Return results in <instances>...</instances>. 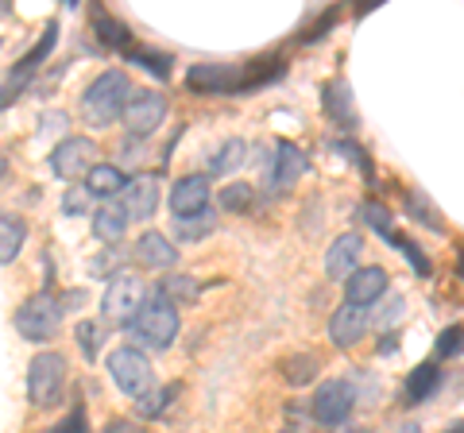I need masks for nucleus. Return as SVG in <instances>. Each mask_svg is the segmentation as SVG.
<instances>
[{
	"instance_id": "obj_1",
	"label": "nucleus",
	"mask_w": 464,
	"mask_h": 433,
	"mask_svg": "<svg viewBox=\"0 0 464 433\" xmlns=\"http://www.w3.org/2000/svg\"><path fill=\"white\" fill-rule=\"evenodd\" d=\"M182 329V317H179V306L159 291H148V298L140 302V310L132 313V322H128V333H132L136 344H143V349H155L163 352L174 344V337H179Z\"/></svg>"
},
{
	"instance_id": "obj_2",
	"label": "nucleus",
	"mask_w": 464,
	"mask_h": 433,
	"mask_svg": "<svg viewBox=\"0 0 464 433\" xmlns=\"http://www.w3.org/2000/svg\"><path fill=\"white\" fill-rule=\"evenodd\" d=\"M128 97H132V82L124 70H101V74L85 85L82 93V117L93 128H109L124 112Z\"/></svg>"
},
{
	"instance_id": "obj_3",
	"label": "nucleus",
	"mask_w": 464,
	"mask_h": 433,
	"mask_svg": "<svg viewBox=\"0 0 464 433\" xmlns=\"http://www.w3.org/2000/svg\"><path fill=\"white\" fill-rule=\"evenodd\" d=\"M66 356L63 352H39L32 364H27V399L39 410H51L63 402L66 395Z\"/></svg>"
},
{
	"instance_id": "obj_4",
	"label": "nucleus",
	"mask_w": 464,
	"mask_h": 433,
	"mask_svg": "<svg viewBox=\"0 0 464 433\" xmlns=\"http://www.w3.org/2000/svg\"><path fill=\"white\" fill-rule=\"evenodd\" d=\"M63 298H54L51 291H39L32 294L27 302H20V310H16V333L24 341H32V344H43V341H51L58 333V325H63Z\"/></svg>"
},
{
	"instance_id": "obj_5",
	"label": "nucleus",
	"mask_w": 464,
	"mask_h": 433,
	"mask_svg": "<svg viewBox=\"0 0 464 433\" xmlns=\"http://www.w3.org/2000/svg\"><path fill=\"white\" fill-rule=\"evenodd\" d=\"M143 298H148V283L140 275H132V271H112L105 298H101V313H105L109 325H128Z\"/></svg>"
},
{
	"instance_id": "obj_6",
	"label": "nucleus",
	"mask_w": 464,
	"mask_h": 433,
	"mask_svg": "<svg viewBox=\"0 0 464 433\" xmlns=\"http://www.w3.org/2000/svg\"><path fill=\"white\" fill-rule=\"evenodd\" d=\"M109 375H112V383L121 387L124 395H132V399H140L143 391H151V387H155L151 360L143 356L140 349H116V352H109Z\"/></svg>"
},
{
	"instance_id": "obj_7",
	"label": "nucleus",
	"mask_w": 464,
	"mask_h": 433,
	"mask_svg": "<svg viewBox=\"0 0 464 433\" xmlns=\"http://www.w3.org/2000/svg\"><path fill=\"white\" fill-rule=\"evenodd\" d=\"M356 407V391H353V383L348 380H325L322 387H317V395H314V422L317 426H344L348 422V414H353Z\"/></svg>"
},
{
	"instance_id": "obj_8",
	"label": "nucleus",
	"mask_w": 464,
	"mask_h": 433,
	"mask_svg": "<svg viewBox=\"0 0 464 433\" xmlns=\"http://www.w3.org/2000/svg\"><path fill=\"white\" fill-rule=\"evenodd\" d=\"M97 155L101 151H97V143L90 136H70L51 151V170L58 178L74 182V178H85L97 167Z\"/></svg>"
},
{
	"instance_id": "obj_9",
	"label": "nucleus",
	"mask_w": 464,
	"mask_h": 433,
	"mask_svg": "<svg viewBox=\"0 0 464 433\" xmlns=\"http://www.w3.org/2000/svg\"><path fill=\"white\" fill-rule=\"evenodd\" d=\"M124 128H128V136H151L159 124H163L167 117V101L163 93H155V90H132V97H128V105H124Z\"/></svg>"
},
{
	"instance_id": "obj_10",
	"label": "nucleus",
	"mask_w": 464,
	"mask_h": 433,
	"mask_svg": "<svg viewBox=\"0 0 464 433\" xmlns=\"http://www.w3.org/2000/svg\"><path fill=\"white\" fill-rule=\"evenodd\" d=\"M186 90L201 93V97H225L240 90V66H225V63H198L186 70Z\"/></svg>"
},
{
	"instance_id": "obj_11",
	"label": "nucleus",
	"mask_w": 464,
	"mask_h": 433,
	"mask_svg": "<svg viewBox=\"0 0 464 433\" xmlns=\"http://www.w3.org/2000/svg\"><path fill=\"white\" fill-rule=\"evenodd\" d=\"M116 206L124 209L128 221H148V216L155 213V206H159V178H155V175H136V178H128Z\"/></svg>"
},
{
	"instance_id": "obj_12",
	"label": "nucleus",
	"mask_w": 464,
	"mask_h": 433,
	"mask_svg": "<svg viewBox=\"0 0 464 433\" xmlns=\"http://www.w3.org/2000/svg\"><path fill=\"white\" fill-rule=\"evenodd\" d=\"M368 322H372V313L364 306H337L329 317V341L337 344V349H356L360 341H364L368 333Z\"/></svg>"
},
{
	"instance_id": "obj_13",
	"label": "nucleus",
	"mask_w": 464,
	"mask_h": 433,
	"mask_svg": "<svg viewBox=\"0 0 464 433\" xmlns=\"http://www.w3.org/2000/svg\"><path fill=\"white\" fill-rule=\"evenodd\" d=\"M387 271L383 267H356L353 275L344 279V302L348 306H372V302H380L383 291H387Z\"/></svg>"
},
{
	"instance_id": "obj_14",
	"label": "nucleus",
	"mask_w": 464,
	"mask_h": 433,
	"mask_svg": "<svg viewBox=\"0 0 464 433\" xmlns=\"http://www.w3.org/2000/svg\"><path fill=\"white\" fill-rule=\"evenodd\" d=\"M302 175H306V155H302L290 140H279V143H275V163H271V190L283 194Z\"/></svg>"
},
{
	"instance_id": "obj_15",
	"label": "nucleus",
	"mask_w": 464,
	"mask_h": 433,
	"mask_svg": "<svg viewBox=\"0 0 464 433\" xmlns=\"http://www.w3.org/2000/svg\"><path fill=\"white\" fill-rule=\"evenodd\" d=\"M360 255H364V236L360 233H344L329 244V252H325V271H329V279H348L353 271L360 267Z\"/></svg>"
},
{
	"instance_id": "obj_16",
	"label": "nucleus",
	"mask_w": 464,
	"mask_h": 433,
	"mask_svg": "<svg viewBox=\"0 0 464 433\" xmlns=\"http://www.w3.org/2000/svg\"><path fill=\"white\" fill-rule=\"evenodd\" d=\"M209 209V182L201 175H186L170 186V213L174 216H190Z\"/></svg>"
},
{
	"instance_id": "obj_17",
	"label": "nucleus",
	"mask_w": 464,
	"mask_h": 433,
	"mask_svg": "<svg viewBox=\"0 0 464 433\" xmlns=\"http://www.w3.org/2000/svg\"><path fill=\"white\" fill-rule=\"evenodd\" d=\"M132 255L140 259V267H151V271H167V267L179 264V252H174V244L163 233H143L136 240Z\"/></svg>"
},
{
	"instance_id": "obj_18",
	"label": "nucleus",
	"mask_w": 464,
	"mask_h": 433,
	"mask_svg": "<svg viewBox=\"0 0 464 433\" xmlns=\"http://www.w3.org/2000/svg\"><path fill=\"white\" fill-rule=\"evenodd\" d=\"M90 20H93V32H97V39L105 43L109 51H124V54L132 51V32H128V27H124L121 20H116L112 12H105L101 5H93V8H90Z\"/></svg>"
},
{
	"instance_id": "obj_19",
	"label": "nucleus",
	"mask_w": 464,
	"mask_h": 433,
	"mask_svg": "<svg viewBox=\"0 0 464 433\" xmlns=\"http://www.w3.org/2000/svg\"><path fill=\"white\" fill-rule=\"evenodd\" d=\"M54 47H58V24L51 20V24H47V32H43V39H39L35 47L27 51L24 59L16 63V70H12V85H16V90H20V85H24V78H32L35 70H39V63H47V54H51Z\"/></svg>"
},
{
	"instance_id": "obj_20",
	"label": "nucleus",
	"mask_w": 464,
	"mask_h": 433,
	"mask_svg": "<svg viewBox=\"0 0 464 433\" xmlns=\"http://www.w3.org/2000/svg\"><path fill=\"white\" fill-rule=\"evenodd\" d=\"M124 170L121 167H112V163H97L90 175H85V194L90 197H105V201H112V197H121V190H124Z\"/></svg>"
},
{
	"instance_id": "obj_21",
	"label": "nucleus",
	"mask_w": 464,
	"mask_h": 433,
	"mask_svg": "<svg viewBox=\"0 0 464 433\" xmlns=\"http://www.w3.org/2000/svg\"><path fill=\"white\" fill-rule=\"evenodd\" d=\"M286 74V66L279 54H271V59H256L248 66H240V90L237 93H252L259 90V85H271V82H279Z\"/></svg>"
},
{
	"instance_id": "obj_22",
	"label": "nucleus",
	"mask_w": 464,
	"mask_h": 433,
	"mask_svg": "<svg viewBox=\"0 0 464 433\" xmlns=\"http://www.w3.org/2000/svg\"><path fill=\"white\" fill-rule=\"evenodd\" d=\"M24 240H27V225L16 213H0V267L16 264V255L24 252Z\"/></svg>"
},
{
	"instance_id": "obj_23",
	"label": "nucleus",
	"mask_w": 464,
	"mask_h": 433,
	"mask_svg": "<svg viewBox=\"0 0 464 433\" xmlns=\"http://www.w3.org/2000/svg\"><path fill=\"white\" fill-rule=\"evenodd\" d=\"M93 233H97V240H105V244H116L128 233V216H124V209L116 206V201H105V206L93 213Z\"/></svg>"
},
{
	"instance_id": "obj_24",
	"label": "nucleus",
	"mask_w": 464,
	"mask_h": 433,
	"mask_svg": "<svg viewBox=\"0 0 464 433\" xmlns=\"http://www.w3.org/2000/svg\"><path fill=\"white\" fill-rule=\"evenodd\" d=\"M441 387V371H438V364H418L414 371H411V380H406V402L411 407H418V402H426L433 391Z\"/></svg>"
},
{
	"instance_id": "obj_25",
	"label": "nucleus",
	"mask_w": 464,
	"mask_h": 433,
	"mask_svg": "<svg viewBox=\"0 0 464 433\" xmlns=\"http://www.w3.org/2000/svg\"><path fill=\"white\" fill-rule=\"evenodd\" d=\"M322 105L333 120H337L341 128H356V112L348 109V85L337 78V82H329L325 90H322Z\"/></svg>"
},
{
	"instance_id": "obj_26",
	"label": "nucleus",
	"mask_w": 464,
	"mask_h": 433,
	"mask_svg": "<svg viewBox=\"0 0 464 433\" xmlns=\"http://www.w3.org/2000/svg\"><path fill=\"white\" fill-rule=\"evenodd\" d=\"M174 233H179L182 240H190V244L206 240V236L217 233V213L201 209V213H190V216H179V221H174Z\"/></svg>"
},
{
	"instance_id": "obj_27",
	"label": "nucleus",
	"mask_w": 464,
	"mask_h": 433,
	"mask_svg": "<svg viewBox=\"0 0 464 433\" xmlns=\"http://www.w3.org/2000/svg\"><path fill=\"white\" fill-rule=\"evenodd\" d=\"M128 63L143 66L148 74H155L159 82H170V70H174V59L167 51H151V47H132L128 51Z\"/></svg>"
},
{
	"instance_id": "obj_28",
	"label": "nucleus",
	"mask_w": 464,
	"mask_h": 433,
	"mask_svg": "<svg viewBox=\"0 0 464 433\" xmlns=\"http://www.w3.org/2000/svg\"><path fill=\"white\" fill-rule=\"evenodd\" d=\"M244 155H248V143L244 140H225L217 155L209 159V175H225V170H237L244 167Z\"/></svg>"
},
{
	"instance_id": "obj_29",
	"label": "nucleus",
	"mask_w": 464,
	"mask_h": 433,
	"mask_svg": "<svg viewBox=\"0 0 464 433\" xmlns=\"http://www.w3.org/2000/svg\"><path fill=\"white\" fill-rule=\"evenodd\" d=\"M314 375H317V356L298 352V356H286V360H283V380H286L290 387H306Z\"/></svg>"
},
{
	"instance_id": "obj_30",
	"label": "nucleus",
	"mask_w": 464,
	"mask_h": 433,
	"mask_svg": "<svg viewBox=\"0 0 464 433\" xmlns=\"http://www.w3.org/2000/svg\"><path fill=\"white\" fill-rule=\"evenodd\" d=\"M159 291H163L174 306H179V302H182V306H194V302L201 298V286L190 275H170V279L159 283Z\"/></svg>"
},
{
	"instance_id": "obj_31",
	"label": "nucleus",
	"mask_w": 464,
	"mask_h": 433,
	"mask_svg": "<svg viewBox=\"0 0 464 433\" xmlns=\"http://www.w3.org/2000/svg\"><path fill=\"white\" fill-rule=\"evenodd\" d=\"M174 391H179V387H151V391H143V395L136 399L140 418H163V410L170 407Z\"/></svg>"
},
{
	"instance_id": "obj_32",
	"label": "nucleus",
	"mask_w": 464,
	"mask_h": 433,
	"mask_svg": "<svg viewBox=\"0 0 464 433\" xmlns=\"http://www.w3.org/2000/svg\"><path fill=\"white\" fill-rule=\"evenodd\" d=\"M356 216L364 221L368 228H375L383 240L395 233V221H391V213H387V206H380V201H360V209H356Z\"/></svg>"
},
{
	"instance_id": "obj_33",
	"label": "nucleus",
	"mask_w": 464,
	"mask_h": 433,
	"mask_svg": "<svg viewBox=\"0 0 464 433\" xmlns=\"http://www.w3.org/2000/svg\"><path fill=\"white\" fill-rule=\"evenodd\" d=\"M252 197L256 190L248 182H228L221 190V209H232V213H248L252 209Z\"/></svg>"
},
{
	"instance_id": "obj_34",
	"label": "nucleus",
	"mask_w": 464,
	"mask_h": 433,
	"mask_svg": "<svg viewBox=\"0 0 464 433\" xmlns=\"http://www.w3.org/2000/svg\"><path fill=\"white\" fill-rule=\"evenodd\" d=\"M387 240L395 244V248H399V252L406 255V264H411V267L418 271V275H430V259H426V252L418 248V244H414L411 236H402V233H391Z\"/></svg>"
},
{
	"instance_id": "obj_35",
	"label": "nucleus",
	"mask_w": 464,
	"mask_h": 433,
	"mask_svg": "<svg viewBox=\"0 0 464 433\" xmlns=\"http://www.w3.org/2000/svg\"><path fill=\"white\" fill-rule=\"evenodd\" d=\"M406 209H411V216H418V213H422V216H426V221H422V225H430V228H433V233H438V236H445L441 213H438V209H433V206H430V201H426L422 194H406Z\"/></svg>"
},
{
	"instance_id": "obj_36",
	"label": "nucleus",
	"mask_w": 464,
	"mask_h": 433,
	"mask_svg": "<svg viewBox=\"0 0 464 433\" xmlns=\"http://www.w3.org/2000/svg\"><path fill=\"white\" fill-rule=\"evenodd\" d=\"M78 344H82V356L93 364V360L101 356V325L97 322H82L78 325Z\"/></svg>"
},
{
	"instance_id": "obj_37",
	"label": "nucleus",
	"mask_w": 464,
	"mask_h": 433,
	"mask_svg": "<svg viewBox=\"0 0 464 433\" xmlns=\"http://www.w3.org/2000/svg\"><path fill=\"white\" fill-rule=\"evenodd\" d=\"M438 356L449 360V356H460V325H449L441 341H438Z\"/></svg>"
},
{
	"instance_id": "obj_38",
	"label": "nucleus",
	"mask_w": 464,
	"mask_h": 433,
	"mask_svg": "<svg viewBox=\"0 0 464 433\" xmlns=\"http://www.w3.org/2000/svg\"><path fill=\"white\" fill-rule=\"evenodd\" d=\"M51 433H85V410H82V402H78V407L70 410V414H66L63 422H58Z\"/></svg>"
},
{
	"instance_id": "obj_39",
	"label": "nucleus",
	"mask_w": 464,
	"mask_h": 433,
	"mask_svg": "<svg viewBox=\"0 0 464 433\" xmlns=\"http://www.w3.org/2000/svg\"><path fill=\"white\" fill-rule=\"evenodd\" d=\"M337 148H341L344 155H353V163H360V170H364V178H368V182L375 178V170H372V163H368L364 148H356V143H337Z\"/></svg>"
},
{
	"instance_id": "obj_40",
	"label": "nucleus",
	"mask_w": 464,
	"mask_h": 433,
	"mask_svg": "<svg viewBox=\"0 0 464 433\" xmlns=\"http://www.w3.org/2000/svg\"><path fill=\"white\" fill-rule=\"evenodd\" d=\"M333 24H337V12H329V16H325L322 24H314V27H310V32H306V35H302V43H314V39H322V32H329V27H333Z\"/></svg>"
},
{
	"instance_id": "obj_41",
	"label": "nucleus",
	"mask_w": 464,
	"mask_h": 433,
	"mask_svg": "<svg viewBox=\"0 0 464 433\" xmlns=\"http://www.w3.org/2000/svg\"><path fill=\"white\" fill-rule=\"evenodd\" d=\"M105 433H143L140 422H128V418H112V422L105 426Z\"/></svg>"
},
{
	"instance_id": "obj_42",
	"label": "nucleus",
	"mask_w": 464,
	"mask_h": 433,
	"mask_svg": "<svg viewBox=\"0 0 464 433\" xmlns=\"http://www.w3.org/2000/svg\"><path fill=\"white\" fill-rule=\"evenodd\" d=\"M85 197H90V194H85V190H82V194H66V201H63V209H66V213H82V209H85Z\"/></svg>"
},
{
	"instance_id": "obj_43",
	"label": "nucleus",
	"mask_w": 464,
	"mask_h": 433,
	"mask_svg": "<svg viewBox=\"0 0 464 433\" xmlns=\"http://www.w3.org/2000/svg\"><path fill=\"white\" fill-rule=\"evenodd\" d=\"M395 349H399V341H395V337H383V341H380V352H383V356H387V352H395Z\"/></svg>"
},
{
	"instance_id": "obj_44",
	"label": "nucleus",
	"mask_w": 464,
	"mask_h": 433,
	"mask_svg": "<svg viewBox=\"0 0 464 433\" xmlns=\"http://www.w3.org/2000/svg\"><path fill=\"white\" fill-rule=\"evenodd\" d=\"M5 175H8V159L0 155V182H5Z\"/></svg>"
},
{
	"instance_id": "obj_45",
	"label": "nucleus",
	"mask_w": 464,
	"mask_h": 433,
	"mask_svg": "<svg viewBox=\"0 0 464 433\" xmlns=\"http://www.w3.org/2000/svg\"><path fill=\"white\" fill-rule=\"evenodd\" d=\"M348 433H372V429H348Z\"/></svg>"
},
{
	"instance_id": "obj_46",
	"label": "nucleus",
	"mask_w": 464,
	"mask_h": 433,
	"mask_svg": "<svg viewBox=\"0 0 464 433\" xmlns=\"http://www.w3.org/2000/svg\"><path fill=\"white\" fill-rule=\"evenodd\" d=\"M283 433H298V429H283Z\"/></svg>"
}]
</instances>
